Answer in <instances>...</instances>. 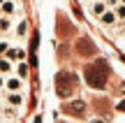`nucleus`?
<instances>
[{
  "label": "nucleus",
  "instance_id": "obj_1",
  "mask_svg": "<svg viewBox=\"0 0 125 123\" xmlns=\"http://www.w3.org/2000/svg\"><path fill=\"white\" fill-rule=\"evenodd\" d=\"M83 79H86V84L93 86V88H104V86H107V79H109V67H107V63L86 65Z\"/></svg>",
  "mask_w": 125,
  "mask_h": 123
},
{
  "label": "nucleus",
  "instance_id": "obj_2",
  "mask_svg": "<svg viewBox=\"0 0 125 123\" xmlns=\"http://www.w3.org/2000/svg\"><path fill=\"white\" fill-rule=\"evenodd\" d=\"M56 81H58V95L60 98H67L72 93V84L70 81H74V77H70V74H58Z\"/></svg>",
  "mask_w": 125,
  "mask_h": 123
},
{
  "label": "nucleus",
  "instance_id": "obj_3",
  "mask_svg": "<svg viewBox=\"0 0 125 123\" xmlns=\"http://www.w3.org/2000/svg\"><path fill=\"white\" fill-rule=\"evenodd\" d=\"M62 112L70 114V116H81V114L86 112V105H83L81 100H70V102L62 105Z\"/></svg>",
  "mask_w": 125,
  "mask_h": 123
},
{
  "label": "nucleus",
  "instance_id": "obj_4",
  "mask_svg": "<svg viewBox=\"0 0 125 123\" xmlns=\"http://www.w3.org/2000/svg\"><path fill=\"white\" fill-rule=\"evenodd\" d=\"M76 51H79L81 56H95V54H97L95 44L88 40V37H81V40H76Z\"/></svg>",
  "mask_w": 125,
  "mask_h": 123
},
{
  "label": "nucleus",
  "instance_id": "obj_5",
  "mask_svg": "<svg viewBox=\"0 0 125 123\" xmlns=\"http://www.w3.org/2000/svg\"><path fill=\"white\" fill-rule=\"evenodd\" d=\"M5 91L7 93H21L23 91V79H19L16 74L5 77Z\"/></svg>",
  "mask_w": 125,
  "mask_h": 123
},
{
  "label": "nucleus",
  "instance_id": "obj_6",
  "mask_svg": "<svg viewBox=\"0 0 125 123\" xmlns=\"http://www.w3.org/2000/svg\"><path fill=\"white\" fill-rule=\"evenodd\" d=\"M5 58L16 65V63H21V60H26V51H23V46H9L7 54H5Z\"/></svg>",
  "mask_w": 125,
  "mask_h": 123
},
{
  "label": "nucleus",
  "instance_id": "obj_7",
  "mask_svg": "<svg viewBox=\"0 0 125 123\" xmlns=\"http://www.w3.org/2000/svg\"><path fill=\"white\" fill-rule=\"evenodd\" d=\"M19 14V5L14 2V0H5L2 5H0V16H9V19H14Z\"/></svg>",
  "mask_w": 125,
  "mask_h": 123
},
{
  "label": "nucleus",
  "instance_id": "obj_8",
  "mask_svg": "<svg viewBox=\"0 0 125 123\" xmlns=\"http://www.w3.org/2000/svg\"><path fill=\"white\" fill-rule=\"evenodd\" d=\"M90 16H93V19H97V21H100V16H102V14L104 12H107V5H104V0H93V2H90Z\"/></svg>",
  "mask_w": 125,
  "mask_h": 123
},
{
  "label": "nucleus",
  "instance_id": "obj_9",
  "mask_svg": "<svg viewBox=\"0 0 125 123\" xmlns=\"http://www.w3.org/2000/svg\"><path fill=\"white\" fill-rule=\"evenodd\" d=\"M5 105L19 109V107L23 105V95H21V93H5Z\"/></svg>",
  "mask_w": 125,
  "mask_h": 123
},
{
  "label": "nucleus",
  "instance_id": "obj_10",
  "mask_svg": "<svg viewBox=\"0 0 125 123\" xmlns=\"http://www.w3.org/2000/svg\"><path fill=\"white\" fill-rule=\"evenodd\" d=\"M14 35H16L19 40H23V37L28 35V21H26V19H21V21L14 26Z\"/></svg>",
  "mask_w": 125,
  "mask_h": 123
},
{
  "label": "nucleus",
  "instance_id": "obj_11",
  "mask_svg": "<svg viewBox=\"0 0 125 123\" xmlns=\"http://www.w3.org/2000/svg\"><path fill=\"white\" fill-rule=\"evenodd\" d=\"M116 21L118 19H116V12H114V9H107V12L100 16V23H104V26H114Z\"/></svg>",
  "mask_w": 125,
  "mask_h": 123
},
{
  "label": "nucleus",
  "instance_id": "obj_12",
  "mask_svg": "<svg viewBox=\"0 0 125 123\" xmlns=\"http://www.w3.org/2000/svg\"><path fill=\"white\" fill-rule=\"evenodd\" d=\"M14 72V63H9L7 58H0V74L2 77H9Z\"/></svg>",
  "mask_w": 125,
  "mask_h": 123
},
{
  "label": "nucleus",
  "instance_id": "obj_13",
  "mask_svg": "<svg viewBox=\"0 0 125 123\" xmlns=\"http://www.w3.org/2000/svg\"><path fill=\"white\" fill-rule=\"evenodd\" d=\"M28 70H30V67H28L26 60H21V63L14 65V72H16V77H19V79H26V77H28Z\"/></svg>",
  "mask_w": 125,
  "mask_h": 123
},
{
  "label": "nucleus",
  "instance_id": "obj_14",
  "mask_svg": "<svg viewBox=\"0 0 125 123\" xmlns=\"http://www.w3.org/2000/svg\"><path fill=\"white\" fill-rule=\"evenodd\" d=\"M12 28H14L12 19L9 16H0V33H12Z\"/></svg>",
  "mask_w": 125,
  "mask_h": 123
},
{
  "label": "nucleus",
  "instance_id": "obj_15",
  "mask_svg": "<svg viewBox=\"0 0 125 123\" xmlns=\"http://www.w3.org/2000/svg\"><path fill=\"white\" fill-rule=\"evenodd\" d=\"M114 12H116V19H118V21H125V5L118 2V7H114Z\"/></svg>",
  "mask_w": 125,
  "mask_h": 123
},
{
  "label": "nucleus",
  "instance_id": "obj_16",
  "mask_svg": "<svg viewBox=\"0 0 125 123\" xmlns=\"http://www.w3.org/2000/svg\"><path fill=\"white\" fill-rule=\"evenodd\" d=\"M9 46H12V44H9L7 40H0V58H5V54H7Z\"/></svg>",
  "mask_w": 125,
  "mask_h": 123
},
{
  "label": "nucleus",
  "instance_id": "obj_17",
  "mask_svg": "<svg viewBox=\"0 0 125 123\" xmlns=\"http://www.w3.org/2000/svg\"><path fill=\"white\" fill-rule=\"evenodd\" d=\"M104 5H107L109 9H114V7H118V0H104Z\"/></svg>",
  "mask_w": 125,
  "mask_h": 123
},
{
  "label": "nucleus",
  "instance_id": "obj_18",
  "mask_svg": "<svg viewBox=\"0 0 125 123\" xmlns=\"http://www.w3.org/2000/svg\"><path fill=\"white\" fill-rule=\"evenodd\" d=\"M116 109H118V112H123V114H125V100H121V102H118V105H116Z\"/></svg>",
  "mask_w": 125,
  "mask_h": 123
},
{
  "label": "nucleus",
  "instance_id": "obj_19",
  "mask_svg": "<svg viewBox=\"0 0 125 123\" xmlns=\"http://www.w3.org/2000/svg\"><path fill=\"white\" fill-rule=\"evenodd\" d=\"M2 88H5V77L0 74V91H2Z\"/></svg>",
  "mask_w": 125,
  "mask_h": 123
},
{
  "label": "nucleus",
  "instance_id": "obj_20",
  "mask_svg": "<svg viewBox=\"0 0 125 123\" xmlns=\"http://www.w3.org/2000/svg\"><path fill=\"white\" fill-rule=\"evenodd\" d=\"M2 109H5V107H2V105H0V116H2Z\"/></svg>",
  "mask_w": 125,
  "mask_h": 123
},
{
  "label": "nucleus",
  "instance_id": "obj_21",
  "mask_svg": "<svg viewBox=\"0 0 125 123\" xmlns=\"http://www.w3.org/2000/svg\"><path fill=\"white\" fill-rule=\"evenodd\" d=\"M118 2H121V5H125V0H118Z\"/></svg>",
  "mask_w": 125,
  "mask_h": 123
},
{
  "label": "nucleus",
  "instance_id": "obj_22",
  "mask_svg": "<svg viewBox=\"0 0 125 123\" xmlns=\"http://www.w3.org/2000/svg\"><path fill=\"white\" fill-rule=\"evenodd\" d=\"M2 2H5V0H0V5H2Z\"/></svg>",
  "mask_w": 125,
  "mask_h": 123
}]
</instances>
